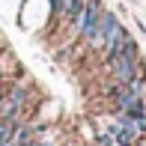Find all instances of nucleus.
Instances as JSON below:
<instances>
[{
	"instance_id": "nucleus-6",
	"label": "nucleus",
	"mask_w": 146,
	"mask_h": 146,
	"mask_svg": "<svg viewBox=\"0 0 146 146\" xmlns=\"http://www.w3.org/2000/svg\"><path fill=\"white\" fill-rule=\"evenodd\" d=\"M0 98H3V84H0Z\"/></svg>"
},
{
	"instance_id": "nucleus-5",
	"label": "nucleus",
	"mask_w": 146,
	"mask_h": 146,
	"mask_svg": "<svg viewBox=\"0 0 146 146\" xmlns=\"http://www.w3.org/2000/svg\"><path fill=\"white\" fill-rule=\"evenodd\" d=\"M66 3H69V0H51V6H54L57 15H63V12H66Z\"/></svg>"
},
{
	"instance_id": "nucleus-2",
	"label": "nucleus",
	"mask_w": 146,
	"mask_h": 146,
	"mask_svg": "<svg viewBox=\"0 0 146 146\" xmlns=\"http://www.w3.org/2000/svg\"><path fill=\"white\" fill-rule=\"evenodd\" d=\"M102 15H104L102 0H87V6H84V12H81V21L72 27V33H75V36H81V39H87L90 33L96 30V24L102 21Z\"/></svg>"
},
{
	"instance_id": "nucleus-7",
	"label": "nucleus",
	"mask_w": 146,
	"mask_h": 146,
	"mask_svg": "<svg viewBox=\"0 0 146 146\" xmlns=\"http://www.w3.org/2000/svg\"><path fill=\"white\" fill-rule=\"evenodd\" d=\"M110 146H119V143H116V140H113V143H110Z\"/></svg>"
},
{
	"instance_id": "nucleus-1",
	"label": "nucleus",
	"mask_w": 146,
	"mask_h": 146,
	"mask_svg": "<svg viewBox=\"0 0 146 146\" xmlns=\"http://www.w3.org/2000/svg\"><path fill=\"white\" fill-rule=\"evenodd\" d=\"M108 69H110V75H113L116 84H131L137 75H140V54H137V45H134L131 36L125 39L122 51L108 60Z\"/></svg>"
},
{
	"instance_id": "nucleus-3",
	"label": "nucleus",
	"mask_w": 146,
	"mask_h": 146,
	"mask_svg": "<svg viewBox=\"0 0 146 146\" xmlns=\"http://www.w3.org/2000/svg\"><path fill=\"white\" fill-rule=\"evenodd\" d=\"M84 6H87V0H69L66 3V12H63V18L75 27L78 21H81V12H84Z\"/></svg>"
},
{
	"instance_id": "nucleus-4",
	"label": "nucleus",
	"mask_w": 146,
	"mask_h": 146,
	"mask_svg": "<svg viewBox=\"0 0 146 146\" xmlns=\"http://www.w3.org/2000/svg\"><path fill=\"white\" fill-rule=\"evenodd\" d=\"M128 87H131V92H134V96H140V98H146V81H143L140 75H137L134 81L128 84Z\"/></svg>"
}]
</instances>
